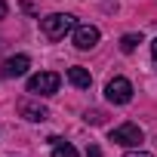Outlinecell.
Wrapping results in <instances>:
<instances>
[{"label": "cell", "mask_w": 157, "mask_h": 157, "mask_svg": "<svg viewBox=\"0 0 157 157\" xmlns=\"http://www.w3.org/2000/svg\"><path fill=\"white\" fill-rule=\"evenodd\" d=\"M19 114H22L25 120H31V123H43V120L49 117V111H46L43 105H37V102H22V105H19Z\"/></svg>", "instance_id": "obj_7"}, {"label": "cell", "mask_w": 157, "mask_h": 157, "mask_svg": "<svg viewBox=\"0 0 157 157\" xmlns=\"http://www.w3.org/2000/svg\"><path fill=\"white\" fill-rule=\"evenodd\" d=\"M40 28H43V34H46L49 40H62L65 34H71V31L77 28V19L68 16V13H52V16L40 19Z\"/></svg>", "instance_id": "obj_1"}, {"label": "cell", "mask_w": 157, "mask_h": 157, "mask_svg": "<svg viewBox=\"0 0 157 157\" xmlns=\"http://www.w3.org/2000/svg\"><path fill=\"white\" fill-rule=\"evenodd\" d=\"M59 86H62V77H59L56 71H40V74L28 77V93L37 96V99H40V96H56Z\"/></svg>", "instance_id": "obj_2"}, {"label": "cell", "mask_w": 157, "mask_h": 157, "mask_svg": "<svg viewBox=\"0 0 157 157\" xmlns=\"http://www.w3.org/2000/svg\"><path fill=\"white\" fill-rule=\"evenodd\" d=\"M123 157H154V154H148V151H129V154H123Z\"/></svg>", "instance_id": "obj_13"}, {"label": "cell", "mask_w": 157, "mask_h": 157, "mask_svg": "<svg viewBox=\"0 0 157 157\" xmlns=\"http://www.w3.org/2000/svg\"><path fill=\"white\" fill-rule=\"evenodd\" d=\"M83 120H86V123H102V120H105V114H102V111H86V114H83Z\"/></svg>", "instance_id": "obj_11"}, {"label": "cell", "mask_w": 157, "mask_h": 157, "mask_svg": "<svg viewBox=\"0 0 157 157\" xmlns=\"http://www.w3.org/2000/svg\"><path fill=\"white\" fill-rule=\"evenodd\" d=\"M139 43H142V34H123V37H120V49H123V52H132Z\"/></svg>", "instance_id": "obj_10"}, {"label": "cell", "mask_w": 157, "mask_h": 157, "mask_svg": "<svg viewBox=\"0 0 157 157\" xmlns=\"http://www.w3.org/2000/svg\"><path fill=\"white\" fill-rule=\"evenodd\" d=\"M99 43V28L96 25H77L74 28V46L77 49H93Z\"/></svg>", "instance_id": "obj_5"}, {"label": "cell", "mask_w": 157, "mask_h": 157, "mask_svg": "<svg viewBox=\"0 0 157 157\" xmlns=\"http://www.w3.org/2000/svg\"><path fill=\"white\" fill-rule=\"evenodd\" d=\"M68 80H71V86H77V90H90V86H93V74H90L86 68H80V65H74V68H68Z\"/></svg>", "instance_id": "obj_8"}, {"label": "cell", "mask_w": 157, "mask_h": 157, "mask_svg": "<svg viewBox=\"0 0 157 157\" xmlns=\"http://www.w3.org/2000/svg\"><path fill=\"white\" fill-rule=\"evenodd\" d=\"M86 157H102V151H99V145H90V148H86Z\"/></svg>", "instance_id": "obj_12"}, {"label": "cell", "mask_w": 157, "mask_h": 157, "mask_svg": "<svg viewBox=\"0 0 157 157\" xmlns=\"http://www.w3.org/2000/svg\"><path fill=\"white\" fill-rule=\"evenodd\" d=\"M6 13H10V6L3 3V0H0V19H6Z\"/></svg>", "instance_id": "obj_14"}, {"label": "cell", "mask_w": 157, "mask_h": 157, "mask_svg": "<svg viewBox=\"0 0 157 157\" xmlns=\"http://www.w3.org/2000/svg\"><path fill=\"white\" fill-rule=\"evenodd\" d=\"M105 99H108L111 105H126V102L132 99V83L126 80V77H114V80H108Z\"/></svg>", "instance_id": "obj_4"}, {"label": "cell", "mask_w": 157, "mask_h": 157, "mask_svg": "<svg viewBox=\"0 0 157 157\" xmlns=\"http://www.w3.org/2000/svg\"><path fill=\"white\" fill-rule=\"evenodd\" d=\"M49 145H52V157H77L74 145H68V142H65V139H59V136H52V139H49Z\"/></svg>", "instance_id": "obj_9"}, {"label": "cell", "mask_w": 157, "mask_h": 157, "mask_svg": "<svg viewBox=\"0 0 157 157\" xmlns=\"http://www.w3.org/2000/svg\"><path fill=\"white\" fill-rule=\"evenodd\" d=\"M151 56H154V65H157V40L151 43Z\"/></svg>", "instance_id": "obj_15"}, {"label": "cell", "mask_w": 157, "mask_h": 157, "mask_svg": "<svg viewBox=\"0 0 157 157\" xmlns=\"http://www.w3.org/2000/svg\"><path fill=\"white\" fill-rule=\"evenodd\" d=\"M28 68H31V59H28V56H10V59L3 62V68H0V74L13 80V77L28 74Z\"/></svg>", "instance_id": "obj_6"}, {"label": "cell", "mask_w": 157, "mask_h": 157, "mask_svg": "<svg viewBox=\"0 0 157 157\" xmlns=\"http://www.w3.org/2000/svg\"><path fill=\"white\" fill-rule=\"evenodd\" d=\"M108 139H111L114 145H123V148H139L142 139H145V132H142L139 123H120L117 129L108 132Z\"/></svg>", "instance_id": "obj_3"}]
</instances>
